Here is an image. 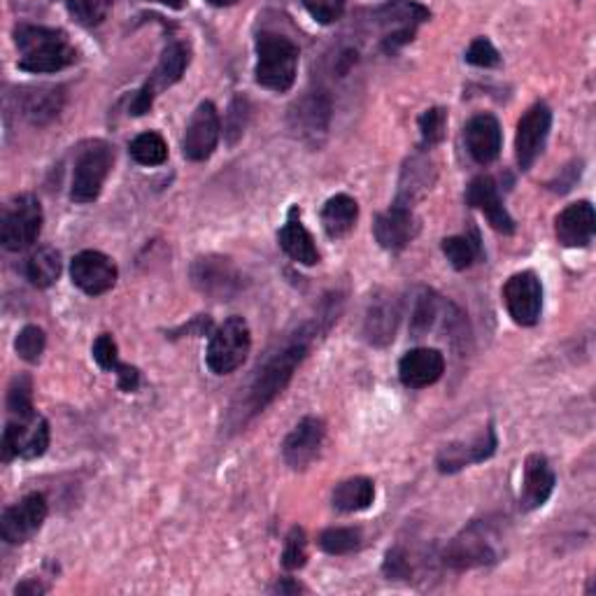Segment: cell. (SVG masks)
Masks as SVG:
<instances>
[{"mask_svg": "<svg viewBox=\"0 0 596 596\" xmlns=\"http://www.w3.org/2000/svg\"><path fill=\"white\" fill-rule=\"evenodd\" d=\"M596 231V215L589 201L566 206L555 219V236L564 248H587Z\"/></svg>", "mask_w": 596, "mask_h": 596, "instance_id": "23", "label": "cell"}, {"mask_svg": "<svg viewBox=\"0 0 596 596\" xmlns=\"http://www.w3.org/2000/svg\"><path fill=\"white\" fill-rule=\"evenodd\" d=\"M71 278L77 290L90 296L107 294L117 284L115 261L103 252L84 250L71 261Z\"/></svg>", "mask_w": 596, "mask_h": 596, "instance_id": "17", "label": "cell"}, {"mask_svg": "<svg viewBox=\"0 0 596 596\" xmlns=\"http://www.w3.org/2000/svg\"><path fill=\"white\" fill-rule=\"evenodd\" d=\"M290 128L311 147H320L331 126V98L324 92H307L290 107Z\"/></svg>", "mask_w": 596, "mask_h": 596, "instance_id": "12", "label": "cell"}, {"mask_svg": "<svg viewBox=\"0 0 596 596\" xmlns=\"http://www.w3.org/2000/svg\"><path fill=\"white\" fill-rule=\"evenodd\" d=\"M552 126V113L545 103H536L526 109L517 124L515 136V157L522 170H529L541 157V151L547 143Z\"/></svg>", "mask_w": 596, "mask_h": 596, "instance_id": "16", "label": "cell"}, {"mask_svg": "<svg viewBox=\"0 0 596 596\" xmlns=\"http://www.w3.org/2000/svg\"><path fill=\"white\" fill-rule=\"evenodd\" d=\"M48 513L50 505L45 496L38 492L27 494L14 505L6 508L3 515H0V536L10 545L29 543L40 532L42 524H45Z\"/></svg>", "mask_w": 596, "mask_h": 596, "instance_id": "11", "label": "cell"}, {"mask_svg": "<svg viewBox=\"0 0 596 596\" xmlns=\"http://www.w3.org/2000/svg\"><path fill=\"white\" fill-rule=\"evenodd\" d=\"M303 8L315 21H320V24H334L345 12L343 3H305Z\"/></svg>", "mask_w": 596, "mask_h": 596, "instance_id": "45", "label": "cell"}, {"mask_svg": "<svg viewBox=\"0 0 596 596\" xmlns=\"http://www.w3.org/2000/svg\"><path fill=\"white\" fill-rule=\"evenodd\" d=\"M446 357L440 349L417 347L406 352L399 364V378L408 389H425L443 378Z\"/></svg>", "mask_w": 596, "mask_h": 596, "instance_id": "21", "label": "cell"}, {"mask_svg": "<svg viewBox=\"0 0 596 596\" xmlns=\"http://www.w3.org/2000/svg\"><path fill=\"white\" fill-rule=\"evenodd\" d=\"M128 151L140 166H161L168 159V145L159 134H154V130H147V134H140L138 138L130 140Z\"/></svg>", "mask_w": 596, "mask_h": 596, "instance_id": "35", "label": "cell"}, {"mask_svg": "<svg viewBox=\"0 0 596 596\" xmlns=\"http://www.w3.org/2000/svg\"><path fill=\"white\" fill-rule=\"evenodd\" d=\"M115 375H117V383H119V389L122 391H136L138 389V385H140V370L136 366L122 364Z\"/></svg>", "mask_w": 596, "mask_h": 596, "instance_id": "46", "label": "cell"}, {"mask_svg": "<svg viewBox=\"0 0 596 596\" xmlns=\"http://www.w3.org/2000/svg\"><path fill=\"white\" fill-rule=\"evenodd\" d=\"M273 592H278V594H299V592H305V587L299 585V583L292 581V578H284V581H280V583L273 587Z\"/></svg>", "mask_w": 596, "mask_h": 596, "instance_id": "48", "label": "cell"}, {"mask_svg": "<svg viewBox=\"0 0 596 596\" xmlns=\"http://www.w3.org/2000/svg\"><path fill=\"white\" fill-rule=\"evenodd\" d=\"M463 140H467V149L475 164L490 166L492 161L499 159L501 147H503V134H501L499 119L490 113L475 115L467 124V128H463Z\"/></svg>", "mask_w": 596, "mask_h": 596, "instance_id": "22", "label": "cell"}, {"mask_svg": "<svg viewBox=\"0 0 596 596\" xmlns=\"http://www.w3.org/2000/svg\"><path fill=\"white\" fill-rule=\"evenodd\" d=\"M417 231H419V224H417L412 208H406L399 203H394L389 210L380 212L378 217H375V224H373L375 240L380 242V248L389 252H399L408 248L415 240Z\"/></svg>", "mask_w": 596, "mask_h": 596, "instance_id": "19", "label": "cell"}, {"mask_svg": "<svg viewBox=\"0 0 596 596\" xmlns=\"http://www.w3.org/2000/svg\"><path fill=\"white\" fill-rule=\"evenodd\" d=\"M317 334H320L317 324H303L290 341H284L282 347L263 362V366L254 375L245 401L250 415H257L263 408H269L284 391V387L292 383L296 368L305 362Z\"/></svg>", "mask_w": 596, "mask_h": 596, "instance_id": "1", "label": "cell"}, {"mask_svg": "<svg viewBox=\"0 0 596 596\" xmlns=\"http://www.w3.org/2000/svg\"><path fill=\"white\" fill-rule=\"evenodd\" d=\"M467 63L478 65V69H496L501 65V54L490 38H475L467 50Z\"/></svg>", "mask_w": 596, "mask_h": 596, "instance_id": "42", "label": "cell"}, {"mask_svg": "<svg viewBox=\"0 0 596 596\" xmlns=\"http://www.w3.org/2000/svg\"><path fill=\"white\" fill-rule=\"evenodd\" d=\"M92 355H94V362L103 368V370H113L117 373V368L122 366L119 362V349H117V343L115 338L109 334H101L92 347Z\"/></svg>", "mask_w": 596, "mask_h": 596, "instance_id": "44", "label": "cell"}, {"mask_svg": "<svg viewBox=\"0 0 596 596\" xmlns=\"http://www.w3.org/2000/svg\"><path fill=\"white\" fill-rule=\"evenodd\" d=\"M419 136H422V147L431 149L440 145L448 136V109L446 107H429L419 117Z\"/></svg>", "mask_w": 596, "mask_h": 596, "instance_id": "36", "label": "cell"}, {"mask_svg": "<svg viewBox=\"0 0 596 596\" xmlns=\"http://www.w3.org/2000/svg\"><path fill=\"white\" fill-rule=\"evenodd\" d=\"M359 219V206L352 196L336 194L331 196L322 208V227L328 238H345L355 229Z\"/></svg>", "mask_w": 596, "mask_h": 596, "instance_id": "28", "label": "cell"}, {"mask_svg": "<svg viewBox=\"0 0 596 596\" xmlns=\"http://www.w3.org/2000/svg\"><path fill=\"white\" fill-rule=\"evenodd\" d=\"M42 231V206L33 194H21L6 206L0 238L10 252L31 248Z\"/></svg>", "mask_w": 596, "mask_h": 596, "instance_id": "8", "label": "cell"}, {"mask_svg": "<svg viewBox=\"0 0 596 596\" xmlns=\"http://www.w3.org/2000/svg\"><path fill=\"white\" fill-rule=\"evenodd\" d=\"M555 484L557 478L550 467V461L543 454H529L524 461L520 505L524 511H536V508L547 503L552 492H555Z\"/></svg>", "mask_w": 596, "mask_h": 596, "instance_id": "24", "label": "cell"}, {"mask_svg": "<svg viewBox=\"0 0 596 596\" xmlns=\"http://www.w3.org/2000/svg\"><path fill=\"white\" fill-rule=\"evenodd\" d=\"M50 592V585H42L40 581H35V578H27L24 583H19L17 585V589H14V594L19 596H40V594H48Z\"/></svg>", "mask_w": 596, "mask_h": 596, "instance_id": "47", "label": "cell"}, {"mask_svg": "<svg viewBox=\"0 0 596 596\" xmlns=\"http://www.w3.org/2000/svg\"><path fill=\"white\" fill-rule=\"evenodd\" d=\"M299 73V45L286 35L261 31L257 35L254 80L259 86L275 94L290 92Z\"/></svg>", "mask_w": 596, "mask_h": 596, "instance_id": "3", "label": "cell"}, {"mask_svg": "<svg viewBox=\"0 0 596 596\" xmlns=\"http://www.w3.org/2000/svg\"><path fill=\"white\" fill-rule=\"evenodd\" d=\"M317 543L326 555L341 557V555H349V552H357L364 543V536L355 526H331V529H324Z\"/></svg>", "mask_w": 596, "mask_h": 596, "instance_id": "34", "label": "cell"}, {"mask_svg": "<svg viewBox=\"0 0 596 596\" xmlns=\"http://www.w3.org/2000/svg\"><path fill=\"white\" fill-rule=\"evenodd\" d=\"M496 557L499 550L494 545V532L484 522H471L467 529H461L443 552L446 566L454 571L490 566L496 562Z\"/></svg>", "mask_w": 596, "mask_h": 596, "instance_id": "5", "label": "cell"}, {"mask_svg": "<svg viewBox=\"0 0 596 596\" xmlns=\"http://www.w3.org/2000/svg\"><path fill=\"white\" fill-rule=\"evenodd\" d=\"M248 117H250V105L245 98H233V103L229 105L227 113V124H224V134L229 138V143L233 145L242 134H245L248 126Z\"/></svg>", "mask_w": 596, "mask_h": 596, "instance_id": "43", "label": "cell"}, {"mask_svg": "<svg viewBox=\"0 0 596 596\" xmlns=\"http://www.w3.org/2000/svg\"><path fill=\"white\" fill-rule=\"evenodd\" d=\"M219 136H222V122L215 103L203 101L194 109V115L185 128L182 138V154L189 161H208L212 151L217 149Z\"/></svg>", "mask_w": 596, "mask_h": 596, "instance_id": "14", "label": "cell"}, {"mask_svg": "<svg viewBox=\"0 0 596 596\" xmlns=\"http://www.w3.org/2000/svg\"><path fill=\"white\" fill-rule=\"evenodd\" d=\"M383 571H385V576H387L389 581H410V578H412V573H415V568H412V562H410L408 550L401 547V545H396V547L387 550Z\"/></svg>", "mask_w": 596, "mask_h": 596, "instance_id": "41", "label": "cell"}, {"mask_svg": "<svg viewBox=\"0 0 596 596\" xmlns=\"http://www.w3.org/2000/svg\"><path fill=\"white\" fill-rule=\"evenodd\" d=\"M187 65H189V50L185 42H170V45L164 50L157 69H154L149 80L143 84V90L134 96V101H130V107H128L130 115L134 117L147 115L154 105V98H157L161 92H166L175 82L182 80Z\"/></svg>", "mask_w": 596, "mask_h": 596, "instance_id": "10", "label": "cell"}, {"mask_svg": "<svg viewBox=\"0 0 596 596\" xmlns=\"http://www.w3.org/2000/svg\"><path fill=\"white\" fill-rule=\"evenodd\" d=\"M65 103L61 86H40V90H31L21 98V109H24V117L35 124L45 126L54 117H59L61 107Z\"/></svg>", "mask_w": 596, "mask_h": 596, "instance_id": "29", "label": "cell"}, {"mask_svg": "<svg viewBox=\"0 0 596 596\" xmlns=\"http://www.w3.org/2000/svg\"><path fill=\"white\" fill-rule=\"evenodd\" d=\"M496 448H499L496 431L492 425H488L478 436H473L469 443L467 440L448 443L443 450L438 452L436 467L440 473H446V475L459 473L467 467H471V463H482V461H488L490 457H494Z\"/></svg>", "mask_w": 596, "mask_h": 596, "instance_id": "15", "label": "cell"}, {"mask_svg": "<svg viewBox=\"0 0 596 596\" xmlns=\"http://www.w3.org/2000/svg\"><path fill=\"white\" fill-rule=\"evenodd\" d=\"M278 240L284 254L294 259L296 263H303V266H315V263H320V250L315 245L311 231L303 227L299 208L290 210V217H286L284 227L280 229Z\"/></svg>", "mask_w": 596, "mask_h": 596, "instance_id": "27", "label": "cell"}, {"mask_svg": "<svg viewBox=\"0 0 596 596\" xmlns=\"http://www.w3.org/2000/svg\"><path fill=\"white\" fill-rule=\"evenodd\" d=\"M14 45L19 50V69L33 75L59 73L77 61V50L69 35L48 27L19 24Z\"/></svg>", "mask_w": 596, "mask_h": 596, "instance_id": "2", "label": "cell"}, {"mask_svg": "<svg viewBox=\"0 0 596 596\" xmlns=\"http://www.w3.org/2000/svg\"><path fill=\"white\" fill-rule=\"evenodd\" d=\"M50 448V425L45 417L29 415V417H8V425L0 440V452L3 461L21 459H38Z\"/></svg>", "mask_w": 596, "mask_h": 596, "instance_id": "9", "label": "cell"}, {"mask_svg": "<svg viewBox=\"0 0 596 596\" xmlns=\"http://www.w3.org/2000/svg\"><path fill=\"white\" fill-rule=\"evenodd\" d=\"M307 560V539L301 526H292V532L286 534L284 550H282V566L286 571H299L305 566Z\"/></svg>", "mask_w": 596, "mask_h": 596, "instance_id": "39", "label": "cell"}, {"mask_svg": "<svg viewBox=\"0 0 596 596\" xmlns=\"http://www.w3.org/2000/svg\"><path fill=\"white\" fill-rule=\"evenodd\" d=\"M440 311H443V301L433 292V290H419L412 303V313H410V334L412 338H422L433 328L436 320L440 317Z\"/></svg>", "mask_w": 596, "mask_h": 596, "instance_id": "31", "label": "cell"}, {"mask_svg": "<svg viewBox=\"0 0 596 596\" xmlns=\"http://www.w3.org/2000/svg\"><path fill=\"white\" fill-rule=\"evenodd\" d=\"M35 415L33 408V385L27 375H17L8 389V417Z\"/></svg>", "mask_w": 596, "mask_h": 596, "instance_id": "37", "label": "cell"}, {"mask_svg": "<svg viewBox=\"0 0 596 596\" xmlns=\"http://www.w3.org/2000/svg\"><path fill=\"white\" fill-rule=\"evenodd\" d=\"M443 254L452 263L454 271H467L482 257L478 233L473 236H450L443 240Z\"/></svg>", "mask_w": 596, "mask_h": 596, "instance_id": "33", "label": "cell"}, {"mask_svg": "<svg viewBox=\"0 0 596 596\" xmlns=\"http://www.w3.org/2000/svg\"><path fill=\"white\" fill-rule=\"evenodd\" d=\"M375 499V484L368 478H349L336 484L334 494H331V503L341 513H359L370 508Z\"/></svg>", "mask_w": 596, "mask_h": 596, "instance_id": "30", "label": "cell"}, {"mask_svg": "<svg viewBox=\"0 0 596 596\" xmlns=\"http://www.w3.org/2000/svg\"><path fill=\"white\" fill-rule=\"evenodd\" d=\"M399 322H401L399 301L387 292H378L366 307L364 336L375 347H387L396 338Z\"/></svg>", "mask_w": 596, "mask_h": 596, "instance_id": "20", "label": "cell"}, {"mask_svg": "<svg viewBox=\"0 0 596 596\" xmlns=\"http://www.w3.org/2000/svg\"><path fill=\"white\" fill-rule=\"evenodd\" d=\"M45 345H48V336H45V331H42L40 326L35 324H29L19 331V336L14 341V349H17V355L29 362V364H38L40 357H42V352H45Z\"/></svg>", "mask_w": 596, "mask_h": 596, "instance_id": "38", "label": "cell"}, {"mask_svg": "<svg viewBox=\"0 0 596 596\" xmlns=\"http://www.w3.org/2000/svg\"><path fill=\"white\" fill-rule=\"evenodd\" d=\"M326 427L320 417L307 415L292 429V433L284 438L282 457L286 467L294 471H303L313 463V459L320 454L324 443Z\"/></svg>", "mask_w": 596, "mask_h": 596, "instance_id": "18", "label": "cell"}, {"mask_svg": "<svg viewBox=\"0 0 596 596\" xmlns=\"http://www.w3.org/2000/svg\"><path fill=\"white\" fill-rule=\"evenodd\" d=\"M252 347L250 326L242 317H229L219 324L208 343L206 362L215 375H229L245 364Z\"/></svg>", "mask_w": 596, "mask_h": 596, "instance_id": "4", "label": "cell"}, {"mask_svg": "<svg viewBox=\"0 0 596 596\" xmlns=\"http://www.w3.org/2000/svg\"><path fill=\"white\" fill-rule=\"evenodd\" d=\"M467 201L478 208L484 217L490 219V224L499 231V233H505L511 236L515 233V219L511 217V212L505 210L503 201H501V194H499V187L492 178H475L471 185H469V191H467Z\"/></svg>", "mask_w": 596, "mask_h": 596, "instance_id": "25", "label": "cell"}, {"mask_svg": "<svg viewBox=\"0 0 596 596\" xmlns=\"http://www.w3.org/2000/svg\"><path fill=\"white\" fill-rule=\"evenodd\" d=\"M115 154L107 143L86 145L75 161L71 198L75 203H94L103 191L109 170H113Z\"/></svg>", "mask_w": 596, "mask_h": 596, "instance_id": "6", "label": "cell"}, {"mask_svg": "<svg viewBox=\"0 0 596 596\" xmlns=\"http://www.w3.org/2000/svg\"><path fill=\"white\" fill-rule=\"evenodd\" d=\"M191 282L201 294L215 301H231L245 290V278L229 257L208 254L191 263Z\"/></svg>", "mask_w": 596, "mask_h": 596, "instance_id": "7", "label": "cell"}, {"mask_svg": "<svg viewBox=\"0 0 596 596\" xmlns=\"http://www.w3.org/2000/svg\"><path fill=\"white\" fill-rule=\"evenodd\" d=\"M109 3H103V0H80V3H65V10L71 12V17L82 27H98L105 21L109 12Z\"/></svg>", "mask_w": 596, "mask_h": 596, "instance_id": "40", "label": "cell"}, {"mask_svg": "<svg viewBox=\"0 0 596 596\" xmlns=\"http://www.w3.org/2000/svg\"><path fill=\"white\" fill-rule=\"evenodd\" d=\"M508 315L520 326H534L543 311V284L534 271L515 273L503 284Z\"/></svg>", "mask_w": 596, "mask_h": 596, "instance_id": "13", "label": "cell"}, {"mask_svg": "<svg viewBox=\"0 0 596 596\" xmlns=\"http://www.w3.org/2000/svg\"><path fill=\"white\" fill-rule=\"evenodd\" d=\"M436 182V164L427 157V154H412L401 170L399 180V196L396 203L412 208L419 198H422Z\"/></svg>", "mask_w": 596, "mask_h": 596, "instance_id": "26", "label": "cell"}, {"mask_svg": "<svg viewBox=\"0 0 596 596\" xmlns=\"http://www.w3.org/2000/svg\"><path fill=\"white\" fill-rule=\"evenodd\" d=\"M27 278L38 290H48L61 275V254L54 248H40L27 261Z\"/></svg>", "mask_w": 596, "mask_h": 596, "instance_id": "32", "label": "cell"}]
</instances>
